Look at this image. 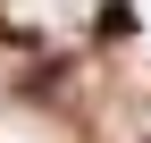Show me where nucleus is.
I'll use <instances>...</instances> for the list:
<instances>
[{"label":"nucleus","instance_id":"obj_1","mask_svg":"<svg viewBox=\"0 0 151 143\" xmlns=\"http://www.w3.org/2000/svg\"><path fill=\"white\" fill-rule=\"evenodd\" d=\"M134 34H143L134 0H101V9H92V42H134Z\"/></svg>","mask_w":151,"mask_h":143}]
</instances>
